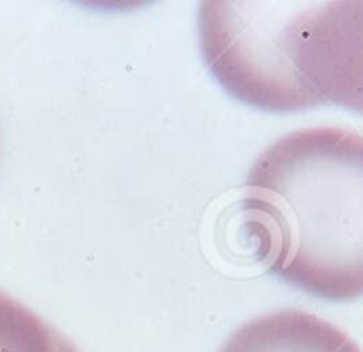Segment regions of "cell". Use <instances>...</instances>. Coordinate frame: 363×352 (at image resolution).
Wrapping results in <instances>:
<instances>
[{
  "label": "cell",
  "instance_id": "6da1fadb",
  "mask_svg": "<svg viewBox=\"0 0 363 352\" xmlns=\"http://www.w3.org/2000/svg\"><path fill=\"white\" fill-rule=\"evenodd\" d=\"M242 212L284 284L335 303L363 297V132L282 135L252 162Z\"/></svg>",
  "mask_w": 363,
  "mask_h": 352
},
{
  "label": "cell",
  "instance_id": "7a4b0ae2",
  "mask_svg": "<svg viewBox=\"0 0 363 352\" xmlns=\"http://www.w3.org/2000/svg\"><path fill=\"white\" fill-rule=\"evenodd\" d=\"M323 5L201 3L197 26L208 69L233 98L267 113L325 107L312 86V41Z\"/></svg>",
  "mask_w": 363,
  "mask_h": 352
},
{
  "label": "cell",
  "instance_id": "3957f363",
  "mask_svg": "<svg viewBox=\"0 0 363 352\" xmlns=\"http://www.w3.org/2000/svg\"><path fill=\"white\" fill-rule=\"evenodd\" d=\"M312 84L325 107L363 113V0L323 5L312 45Z\"/></svg>",
  "mask_w": 363,
  "mask_h": 352
},
{
  "label": "cell",
  "instance_id": "277c9868",
  "mask_svg": "<svg viewBox=\"0 0 363 352\" xmlns=\"http://www.w3.org/2000/svg\"><path fill=\"white\" fill-rule=\"evenodd\" d=\"M218 352H363L333 322L303 310L284 307L246 320Z\"/></svg>",
  "mask_w": 363,
  "mask_h": 352
},
{
  "label": "cell",
  "instance_id": "5b68a950",
  "mask_svg": "<svg viewBox=\"0 0 363 352\" xmlns=\"http://www.w3.org/2000/svg\"><path fill=\"white\" fill-rule=\"evenodd\" d=\"M0 352H75L58 329L0 290Z\"/></svg>",
  "mask_w": 363,
  "mask_h": 352
},
{
  "label": "cell",
  "instance_id": "8992f818",
  "mask_svg": "<svg viewBox=\"0 0 363 352\" xmlns=\"http://www.w3.org/2000/svg\"><path fill=\"white\" fill-rule=\"evenodd\" d=\"M75 352H79V350H77V348H75Z\"/></svg>",
  "mask_w": 363,
  "mask_h": 352
}]
</instances>
